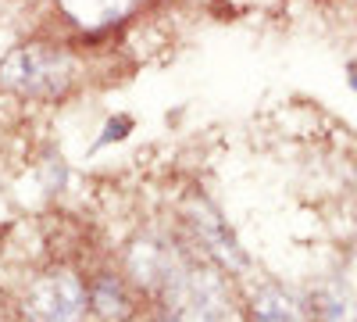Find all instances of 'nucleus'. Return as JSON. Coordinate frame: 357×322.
<instances>
[{
    "label": "nucleus",
    "instance_id": "1a4fd4ad",
    "mask_svg": "<svg viewBox=\"0 0 357 322\" xmlns=\"http://www.w3.org/2000/svg\"><path fill=\"white\" fill-rule=\"evenodd\" d=\"M311 312L318 322H357V305L343 283H321L311 290Z\"/></svg>",
    "mask_w": 357,
    "mask_h": 322
},
{
    "label": "nucleus",
    "instance_id": "423d86ee",
    "mask_svg": "<svg viewBox=\"0 0 357 322\" xmlns=\"http://www.w3.org/2000/svg\"><path fill=\"white\" fill-rule=\"evenodd\" d=\"M89 294V315H97L100 322H129L136 305L129 294V279L118 272H97L86 279Z\"/></svg>",
    "mask_w": 357,
    "mask_h": 322
},
{
    "label": "nucleus",
    "instance_id": "f8f14e48",
    "mask_svg": "<svg viewBox=\"0 0 357 322\" xmlns=\"http://www.w3.org/2000/svg\"><path fill=\"white\" fill-rule=\"evenodd\" d=\"M350 82H354V90H357V65H350Z\"/></svg>",
    "mask_w": 357,
    "mask_h": 322
},
{
    "label": "nucleus",
    "instance_id": "9d476101",
    "mask_svg": "<svg viewBox=\"0 0 357 322\" xmlns=\"http://www.w3.org/2000/svg\"><path fill=\"white\" fill-rule=\"evenodd\" d=\"M132 129H136L132 115H114V119H107V122H104V129H100V136H97L93 147H107V143H122V140H126Z\"/></svg>",
    "mask_w": 357,
    "mask_h": 322
},
{
    "label": "nucleus",
    "instance_id": "7ed1b4c3",
    "mask_svg": "<svg viewBox=\"0 0 357 322\" xmlns=\"http://www.w3.org/2000/svg\"><path fill=\"white\" fill-rule=\"evenodd\" d=\"M22 312L29 322H86L89 315V294L86 279L72 269H50L29 283Z\"/></svg>",
    "mask_w": 357,
    "mask_h": 322
},
{
    "label": "nucleus",
    "instance_id": "0eeeda50",
    "mask_svg": "<svg viewBox=\"0 0 357 322\" xmlns=\"http://www.w3.org/2000/svg\"><path fill=\"white\" fill-rule=\"evenodd\" d=\"M143 0H57L61 15L79 25L82 33H104V29H114L118 22H126Z\"/></svg>",
    "mask_w": 357,
    "mask_h": 322
},
{
    "label": "nucleus",
    "instance_id": "20e7f679",
    "mask_svg": "<svg viewBox=\"0 0 357 322\" xmlns=\"http://www.w3.org/2000/svg\"><path fill=\"white\" fill-rule=\"evenodd\" d=\"M190 265V258L178 251L172 240L158 237V233H146V237H136L126 251V279L143 290V294L161 298L165 286Z\"/></svg>",
    "mask_w": 357,
    "mask_h": 322
},
{
    "label": "nucleus",
    "instance_id": "f257e3e1",
    "mask_svg": "<svg viewBox=\"0 0 357 322\" xmlns=\"http://www.w3.org/2000/svg\"><path fill=\"white\" fill-rule=\"evenodd\" d=\"M79 79V65L65 47L22 43L0 61V86L25 101H61Z\"/></svg>",
    "mask_w": 357,
    "mask_h": 322
},
{
    "label": "nucleus",
    "instance_id": "f03ea898",
    "mask_svg": "<svg viewBox=\"0 0 357 322\" xmlns=\"http://www.w3.org/2000/svg\"><path fill=\"white\" fill-rule=\"evenodd\" d=\"M158 301H161V322H225L229 286L218 269L190 261L165 286V294Z\"/></svg>",
    "mask_w": 357,
    "mask_h": 322
},
{
    "label": "nucleus",
    "instance_id": "6e6552de",
    "mask_svg": "<svg viewBox=\"0 0 357 322\" xmlns=\"http://www.w3.org/2000/svg\"><path fill=\"white\" fill-rule=\"evenodd\" d=\"M250 315H254V322H307L304 308L282 286H261L250 301Z\"/></svg>",
    "mask_w": 357,
    "mask_h": 322
},
{
    "label": "nucleus",
    "instance_id": "39448f33",
    "mask_svg": "<svg viewBox=\"0 0 357 322\" xmlns=\"http://www.w3.org/2000/svg\"><path fill=\"white\" fill-rule=\"evenodd\" d=\"M190 226H193L197 244H204L207 254H211L222 269L243 272L250 265V258L240 247V240H236V233L229 229V222L222 219V212L207 197H193V204H190Z\"/></svg>",
    "mask_w": 357,
    "mask_h": 322
},
{
    "label": "nucleus",
    "instance_id": "9b49d317",
    "mask_svg": "<svg viewBox=\"0 0 357 322\" xmlns=\"http://www.w3.org/2000/svg\"><path fill=\"white\" fill-rule=\"evenodd\" d=\"M43 168H47V190H65V183H68V165H65V158L57 154V158H50Z\"/></svg>",
    "mask_w": 357,
    "mask_h": 322
}]
</instances>
